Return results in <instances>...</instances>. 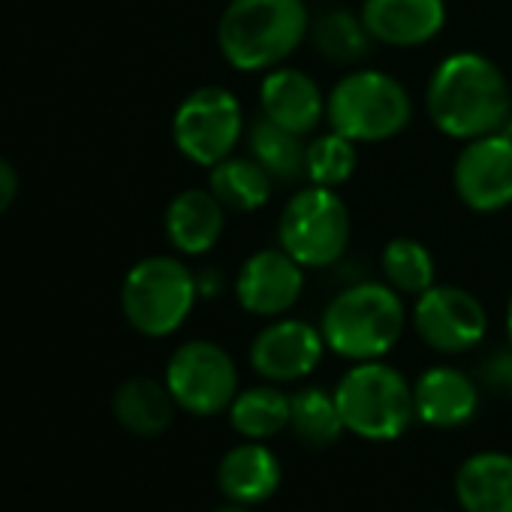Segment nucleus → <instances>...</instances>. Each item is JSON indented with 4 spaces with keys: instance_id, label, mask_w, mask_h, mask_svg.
<instances>
[{
    "instance_id": "obj_25",
    "label": "nucleus",
    "mask_w": 512,
    "mask_h": 512,
    "mask_svg": "<svg viewBox=\"0 0 512 512\" xmlns=\"http://www.w3.org/2000/svg\"><path fill=\"white\" fill-rule=\"evenodd\" d=\"M290 428L299 437V443L311 449H326L338 443V437L347 431L335 392L323 386H305L290 395Z\"/></svg>"
},
{
    "instance_id": "obj_32",
    "label": "nucleus",
    "mask_w": 512,
    "mask_h": 512,
    "mask_svg": "<svg viewBox=\"0 0 512 512\" xmlns=\"http://www.w3.org/2000/svg\"><path fill=\"white\" fill-rule=\"evenodd\" d=\"M506 335H509V347H512V293H509V305H506Z\"/></svg>"
},
{
    "instance_id": "obj_30",
    "label": "nucleus",
    "mask_w": 512,
    "mask_h": 512,
    "mask_svg": "<svg viewBox=\"0 0 512 512\" xmlns=\"http://www.w3.org/2000/svg\"><path fill=\"white\" fill-rule=\"evenodd\" d=\"M226 281L220 275V269H202L196 272V290H199V299H217L223 293Z\"/></svg>"
},
{
    "instance_id": "obj_10",
    "label": "nucleus",
    "mask_w": 512,
    "mask_h": 512,
    "mask_svg": "<svg viewBox=\"0 0 512 512\" xmlns=\"http://www.w3.org/2000/svg\"><path fill=\"white\" fill-rule=\"evenodd\" d=\"M413 332L437 353L455 356L479 347L488 332L485 305L464 287L434 284L413 302Z\"/></svg>"
},
{
    "instance_id": "obj_12",
    "label": "nucleus",
    "mask_w": 512,
    "mask_h": 512,
    "mask_svg": "<svg viewBox=\"0 0 512 512\" xmlns=\"http://www.w3.org/2000/svg\"><path fill=\"white\" fill-rule=\"evenodd\" d=\"M232 293L241 311L253 317H287L305 293V266L278 247L253 250L238 266Z\"/></svg>"
},
{
    "instance_id": "obj_22",
    "label": "nucleus",
    "mask_w": 512,
    "mask_h": 512,
    "mask_svg": "<svg viewBox=\"0 0 512 512\" xmlns=\"http://www.w3.org/2000/svg\"><path fill=\"white\" fill-rule=\"evenodd\" d=\"M247 148H250V157L272 175V181L293 184L305 178V154H308L305 136L284 130L266 115L253 118L247 124Z\"/></svg>"
},
{
    "instance_id": "obj_16",
    "label": "nucleus",
    "mask_w": 512,
    "mask_h": 512,
    "mask_svg": "<svg viewBox=\"0 0 512 512\" xmlns=\"http://www.w3.org/2000/svg\"><path fill=\"white\" fill-rule=\"evenodd\" d=\"M416 419L431 428H461L479 410V386L452 365H434L413 383Z\"/></svg>"
},
{
    "instance_id": "obj_24",
    "label": "nucleus",
    "mask_w": 512,
    "mask_h": 512,
    "mask_svg": "<svg viewBox=\"0 0 512 512\" xmlns=\"http://www.w3.org/2000/svg\"><path fill=\"white\" fill-rule=\"evenodd\" d=\"M311 43L317 55L338 67L362 64L371 55L374 37L368 34L359 13L350 10H326L311 22Z\"/></svg>"
},
{
    "instance_id": "obj_2",
    "label": "nucleus",
    "mask_w": 512,
    "mask_h": 512,
    "mask_svg": "<svg viewBox=\"0 0 512 512\" xmlns=\"http://www.w3.org/2000/svg\"><path fill=\"white\" fill-rule=\"evenodd\" d=\"M305 0H229L217 22V49L238 73L281 67L311 34Z\"/></svg>"
},
{
    "instance_id": "obj_29",
    "label": "nucleus",
    "mask_w": 512,
    "mask_h": 512,
    "mask_svg": "<svg viewBox=\"0 0 512 512\" xmlns=\"http://www.w3.org/2000/svg\"><path fill=\"white\" fill-rule=\"evenodd\" d=\"M19 196V175L13 169V163H7L0 157V214H4Z\"/></svg>"
},
{
    "instance_id": "obj_17",
    "label": "nucleus",
    "mask_w": 512,
    "mask_h": 512,
    "mask_svg": "<svg viewBox=\"0 0 512 512\" xmlns=\"http://www.w3.org/2000/svg\"><path fill=\"white\" fill-rule=\"evenodd\" d=\"M166 238L184 256H205L226 229V208L205 187L181 190L166 208Z\"/></svg>"
},
{
    "instance_id": "obj_18",
    "label": "nucleus",
    "mask_w": 512,
    "mask_h": 512,
    "mask_svg": "<svg viewBox=\"0 0 512 512\" xmlns=\"http://www.w3.org/2000/svg\"><path fill=\"white\" fill-rule=\"evenodd\" d=\"M281 461L263 440L232 446L217 464V488L232 503H263L281 485Z\"/></svg>"
},
{
    "instance_id": "obj_1",
    "label": "nucleus",
    "mask_w": 512,
    "mask_h": 512,
    "mask_svg": "<svg viewBox=\"0 0 512 512\" xmlns=\"http://www.w3.org/2000/svg\"><path fill=\"white\" fill-rule=\"evenodd\" d=\"M425 109L443 136L470 142L509 127L512 88L491 58L464 49L446 55L431 70Z\"/></svg>"
},
{
    "instance_id": "obj_26",
    "label": "nucleus",
    "mask_w": 512,
    "mask_h": 512,
    "mask_svg": "<svg viewBox=\"0 0 512 512\" xmlns=\"http://www.w3.org/2000/svg\"><path fill=\"white\" fill-rule=\"evenodd\" d=\"M380 272H383V281L398 290L401 296H422L425 290H431L437 284V263L431 250L416 241V238H392L383 253H380Z\"/></svg>"
},
{
    "instance_id": "obj_20",
    "label": "nucleus",
    "mask_w": 512,
    "mask_h": 512,
    "mask_svg": "<svg viewBox=\"0 0 512 512\" xmlns=\"http://www.w3.org/2000/svg\"><path fill=\"white\" fill-rule=\"evenodd\" d=\"M175 410H178V404H175L166 380L157 383L151 377L124 380L112 398V413H115L118 425L139 437L163 434L175 422Z\"/></svg>"
},
{
    "instance_id": "obj_19",
    "label": "nucleus",
    "mask_w": 512,
    "mask_h": 512,
    "mask_svg": "<svg viewBox=\"0 0 512 512\" xmlns=\"http://www.w3.org/2000/svg\"><path fill=\"white\" fill-rule=\"evenodd\" d=\"M455 497L464 512H512V455H470L455 473Z\"/></svg>"
},
{
    "instance_id": "obj_6",
    "label": "nucleus",
    "mask_w": 512,
    "mask_h": 512,
    "mask_svg": "<svg viewBox=\"0 0 512 512\" xmlns=\"http://www.w3.org/2000/svg\"><path fill=\"white\" fill-rule=\"evenodd\" d=\"M199 299L196 272L178 256H145L121 287V311L127 323L145 338L175 335Z\"/></svg>"
},
{
    "instance_id": "obj_8",
    "label": "nucleus",
    "mask_w": 512,
    "mask_h": 512,
    "mask_svg": "<svg viewBox=\"0 0 512 512\" xmlns=\"http://www.w3.org/2000/svg\"><path fill=\"white\" fill-rule=\"evenodd\" d=\"M244 139L241 100L220 85L190 91L172 115V142L196 166H217Z\"/></svg>"
},
{
    "instance_id": "obj_13",
    "label": "nucleus",
    "mask_w": 512,
    "mask_h": 512,
    "mask_svg": "<svg viewBox=\"0 0 512 512\" xmlns=\"http://www.w3.org/2000/svg\"><path fill=\"white\" fill-rule=\"evenodd\" d=\"M326 350L329 347L320 326L299 317H275L266 329L256 332L247 359L266 383L284 386L311 377Z\"/></svg>"
},
{
    "instance_id": "obj_14",
    "label": "nucleus",
    "mask_w": 512,
    "mask_h": 512,
    "mask_svg": "<svg viewBox=\"0 0 512 512\" xmlns=\"http://www.w3.org/2000/svg\"><path fill=\"white\" fill-rule=\"evenodd\" d=\"M359 16L374 43L419 49L446 28V0H362Z\"/></svg>"
},
{
    "instance_id": "obj_5",
    "label": "nucleus",
    "mask_w": 512,
    "mask_h": 512,
    "mask_svg": "<svg viewBox=\"0 0 512 512\" xmlns=\"http://www.w3.org/2000/svg\"><path fill=\"white\" fill-rule=\"evenodd\" d=\"M344 428L362 440H395L416 419L413 386L383 359L353 362L335 386Z\"/></svg>"
},
{
    "instance_id": "obj_21",
    "label": "nucleus",
    "mask_w": 512,
    "mask_h": 512,
    "mask_svg": "<svg viewBox=\"0 0 512 512\" xmlns=\"http://www.w3.org/2000/svg\"><path fill=\"white\" fill-rule=\"evenodd\" d=\"M272 175L253 157H226L208 169V190L226 211L253 214L269 205L272 199Z\"/></svg>"
},
{
    "instance_id": "obj_7",
    "label": "nucleus",
    "mask_w": 512,
    "mask_h": 512,
    "mask_svg": "<svg viewBox=\"0 0 512 512\" xmlns=\"http://www.w3.org/2000/svg\"><path fill=\"white\" fill-rule=\"evenodd\" d=\"M353 235L347 202L338 190L308 184L296 190L278 217V244L305 269H332L344 260Z\"/></svg>"
},
{
    "instance_id": "obj_3",
    "label": "nucleus",
    "mask_w": 512,
    "mask_h": 512,
    "mask_svg": "<svg viewBox=\"0 0 512 512\" xmlns=\"http://www.w3.org/2000/svg\"><path fill=\"white\" fill-rule=\"evenodd\" d=\"M407 329V305L386 281H356L332 296L320 317L326 347L347 362L383 359Z\"/></svg>"
},
{
    "instance_id": "obj_27",
    "label": "nucleus",
    "mask_w": 512,
    "mask_h": 512,
    "mask_svg": "<svg viewBox=\"0 0 512 512\" xmlns=\"http://www.w3.org/2000/svg\"><path fill=\"white\" fill-rule=\"evenodd\" d=\"M359 166V145L335 130L317 133L308 139V154H305V181L317 187L338 190L353 178Z\"/></svg>"
},
{
    "instance_id": "obj_33",
    "label": "nucleus",
    "mask_w": 512,
    "mask_h": 512,
    "mask_svg": "<svg viewBox=\"0 0 512 512\" xmlns=\"http://www.w3.org/2000/svg\"><path fill=\"white\" fill-rule=\"evenodd\" d=\"M506 130H509V133H512V121H509V127H506Z\"/></svg>"
},
{
    "instance_id": "obj_15",
    "label": "nucleus",
    "mask_w": 512,
    "mask_h": 512,
    "mask_svg": "<svg viewBox=\"0 0 512 512\" xmlns=\"http://www.w3.org/2000/svg\"><path fill=\"white\" fill-rule=\"evenodd\" d=\"M260 115L284 130L311 136L326 121V94L305 70L275 67L260 82Z\"/></svg>"
},
{
    "instance_id": "obj_4",
    "label": "nucleus",
    "mask_w": 512,
    "mask_h": 512,
    "mask_svg": "<svg viewBox=\"0 0 512 512\" xmlns=\"http://www.w3.org/2000/svg\"><path fill=\"white\" fill-rule=\"evenodd\" d=\"M413 121V97L395 76L359 67L341 76L326 94L329 130L353 139L356 145L389 142Z\"/></svg>"
},
{
    "instance_id": "obj_23",
    "label": "nucleus",
    "mask_w": 512,
    "mask_h": 512,
    "mask_svg": "<svg viewBox=\"0 0 512 512\" xmlns=\"http://www.w3.org/2000/svg\"><path fill=\"white\" fill-rule=\"evenodd\" d=\"M229 422L244 440H269L290 428V395L278 383L238 389L229 404Z\"/></svg>"
},
{
    "instance_id": "obj_31",
    "label": "nucleus",
    "mask_w": 512,
    "mask_h": 512,
    "mask_svg": "<svg viewBox=\"0 0 512 512\" xmlns=\"http://www.w3.org/2000/svg\"><path fill=\"white\" fill-rule=\"evenodd\" d=\"M211 512H253V509H250L247 503H232V500H229V503H223V506H217V509H211Z\"/></svg>"
},
{
    "instance_id": "obj_11",
    "label": "nucleus",
    "mask_w": 512,
    "mask_h": 512,
    "mask_svg": "<svg viewBox=\"0 0 512 512\" xmlns=\"http://www.w3.org/2000/svg\"><path fill=\"white\" fill-rule=\"evenodd\" d=\"M452 187L461 205L476 214H497L512 205V133L497 130L461 145L452 163Z\"/></svg>"
},
{
    "instance_id": "obj_28",
    "label": "nucleus",
    "mask_w": 512,
    "mask_h": 512,
    "mask_svg": "<svg viewBox=\"0 0 512 512\" xmlns=\"http://www.w3.org/2000/svg\"><path fill=\"white\" fill-rule=\"evenodd\" d=\"M479 377H482V383H485L491 392L512 398V347L494 350V353L482 362Z\"/></svg>"
},
{
    "instance_id": "obj_9",
    "label": "nucleus",
    "mask_w": 512,
    "mask_h": 512,
    "mask_svg": "<svg viewBox=\"0 0 512 512\" xmlns=\"http://www.w3.org/2000/svg\"><path fill=\"white\" fill-rule=\"evenodd\" d=\"M166 386L181 410L193 416H217L229 410L238 395V368L220 344L196 338L169 356Z\"/></svg>"
}]
</instances>
